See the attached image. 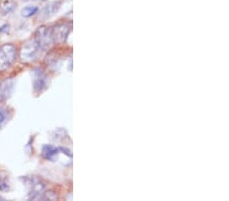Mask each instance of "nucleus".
Masks as SVG:
<instances>
[{"label": "nucleus", "instance_id": "nucleus-1", "mask_svg": "<svg viewBox=\"0 0 229 201\" xmlns=\"http://www.w3.org/2000/svg\"><path fill=\"white\" fill-rule=\"evenodd\" d=\"M40 50H42L40 45L38 44L37 40L35 38L30 39L22 45V49H20L19 57L20 60L25 63H29L34 61L39 55Z\"/></svg>", "mask_w": 229, "mask_h": 201}, {"label": "nucleus", "instance_id": "nucleus-2", "mask_svg": "<svg viewBox=\"0 0 229 201\" xmlns=\"http://www.w3.org/2000/svg\"><path fill=\"white\" fill-rule=\"evenodd\" d=\"M16 55V48L11 44H5L0 47V72L7 70L14 63Z\"/></svg>", "mask_w": 229, "mask_h": 201}, {"label": "nucleus", "instance_id": "nucleus-3", "mask_svg": "<svg viewBox=\"0 0 229 201\" xmlns=\"http://www.w3.org/2000/svg\"><path fill=\"white\" fill-rule=\"evenodd\" d=\"M49 31H50V36L53 43L62 44L65 42L68 37L69 32H70V27L67 25H57L49 29Z\"/></svg>", "mask_w": 229, "mask_h": 201}, {"label": "nucleus", "instance_id": "nucleus-4", "mask_svg": "<svg viewBox=\"0 0 229 201\" xmlns=\"http://www.w3.org/2000/svg\"><path fill=\"white\" fill-rule=\"evenodd\" d=\"M30 193L29 196L31 199H45V185L38 178L30 179Z\"/></svg>", "mask_w": 229, "mask_h": 201}, {"label": "nucleus", "instance_id": "nucleus-5", "mask_svg": "<svg viewBox=\"0 0 229 201\" xmlns=\"http://www.w3.org/2000/svg\"><path fill=\"white\" fill-rule=\"evenodd\" d=\"M35 39L40 45L41 49H45L52 44V39L50 36V31L46 27H41L37 30L35 35Z\"/></svg>", "mask_w": 229, "mask_h": 201}, {"label": "nucleus", "instance_id": "nucleus-6", "mask_svg": "<svg viewBox=\"0 0 229 201\" xmlns=\"http://www.w3.org/2000/svg\"><path fill=\"white\" fill-rule=\"evenodd\" d=\"M59 7H60L59 2H52V3L47 4L44 8L42 9V11H41L39 19L46 20V19H50L51 16H53V15L58 11Z\"/></svg>", "mask_w": 229, "mask_h": 201}, {"label": "nucleus", "instance_id": "nucleus-7", "mask_svg": "<svg viewBox=\"0 0 229 201\" xmlns=\"http://www.w3.org/2000/svg\"><path fill=\"white\" fill-rule=\"evenodd\" d=\"M12 89H13V81L11 79L0 83V102H2L10 96V94L12 92Z\"/></svg>", "mask_w": 229, "mask_h": 201}, {"label": "nucleus", "instance_id": "nucleus-8", "mask_svg": "<svg viewBox=\"0 0 229 201\" xmlns=\"http://www.w3.org/2000/svg\"><path fill=\"white\" fill-rule=\"evenodd\" d=\"M47 86V79L42 72H37L34 79V89L36 92H42Z\"/></svg>", "mask_w": 229, "mask_h": 201}, {"label": "nucleus", "instance_id": "nucleus-9", "mask_svg": "<svg viewBox=\"0 0 229 201\" xmlns=\"http://www.w3.org/2000/svg\"><path fill=\"white\" fill-rule=\"evenodd\" d=\"M58 149L59 148L54 147L52 145L43 146V149H42L43 158H45L46 159H49V161H54L58 154Z\"/></svg>", "mask_w": 229, "mask_h": 201}, {"label": "nucleus", "instance_id": "nucleus-10", "mask_svg": "<svg viewBox=\"0 0 229 201\" xmlns=\"http://www.w3.org/2000/svg\"><path fill=\"white\" fill-rule=\"evenodd\" d=\"M38 12L37 6H27L22 10V15L24 17H31L32 15L36 14Z\"/></svg>", "mask_w": 229, "mask_h": 201}, {"label": "nucleus", "instance_id": "nucleus-11", "mask_svg": "<svg viewBox=\"0 0 229 201\" xmlns=\"http://www.w3.org/2000/svg\"><path fill=\"white\" fill-rule=\"evenodd\" d=\"M6 117H7L6 111H5L4 109H2V108H0V127H1L2 124L5 122Z\"/></svg>", "mask_w": 229, "mask_h": 201}, {"label": "nucleus", "instance_id": "nucleus-12", "mask_svg": "<svg viewBox=\"0 0 229 201\" xmlns=\"http://www.w3.org/2000/svg\"><path fill=\"white\" fill-rule=\"evenodd\" d=\"M8 189H9L8 184H7L4 180L0 179V190H1V191H6V190H8Z\"/></svg>", "mask_w": 229, "mask_h": 201}, {"label": "nucleus", "instance_id": "nucleus-13", "mask_svg": "<svg viewBox=\"0 0 229 201\" xmlns=\"http://www.w3.org/2000/svg\"><path fill=\"white\" fill-rule=\"evenodd\" d=\"M25 1H28V0H25Z\"/></svg>", "mask_w": 229, "mask_h": 201}]
</instances>
